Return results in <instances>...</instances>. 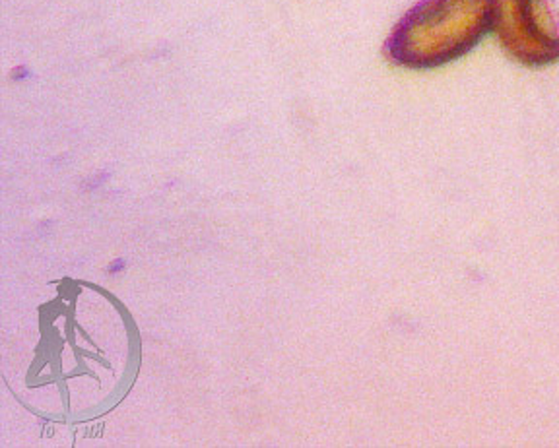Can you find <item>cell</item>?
Returning a JSON list of instances; mask_svg holds the SVG:
<instances>
[{
  "label": "cell",
  "instance_id": "6da1fadb",
  "mask_svg": "<svg viewBox=\"0 0 559 448\" xmlns=\"http://www.w3.org/2000/svg\"><path fill=\"white\" fill-rule=\"evenodd\" d=\"M489 29V0H421L394 26L384 53L396 66L436 69L471 53Z\"/></svg>",
  "mask_w": 559,
  "mask_h": 448
},
{
  "label": "cell",
  "instance_id": "7a4b0ae2",
  "mask_svg": "<svg viewBox=\"0 0 559 448\" xmlns=\"http://www.w3.org/2000/svg\"><path fill=\"white\" fill-rule=\"evenodd\" d=\"M489 22L506 53L524 66L559 62V34L546 0H489Z\"/></svg>",
  "mask_w": 559,
  "mask_h": 448
}]
</instances>
